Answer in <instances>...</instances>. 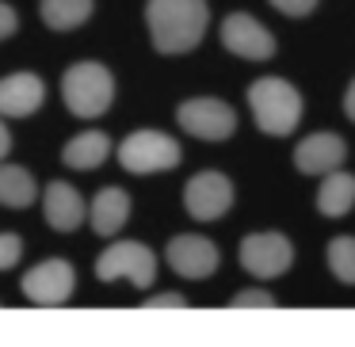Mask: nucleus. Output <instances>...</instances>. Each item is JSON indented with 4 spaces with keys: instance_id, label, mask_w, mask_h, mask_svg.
<instances>
[{
    "instance_id": "1",
    "label": "nucleus",
    "mask_w": 355,
    "mask_h": 347,
    "mask_svg": "<svg viewBox=\"0 0 355 347\" xmlns=\"http://www.w3.org/2000/svg\"><path fill=\"white\" fill-rule=\"evenodd\" d=\"M146 27L157 54H191L210 27L207 0H146Z\"/></svg>"
},
{
    "instance_id": "2",
    "label": "nucleus",
    "mask_w": 355,
    "mask_h": 347,
    "mask_svg": "<svg viewBox=\"0 0 355 347\" xmlns=\"http://www.w3.org/2000/svg\"><path fill=\"white\" fill-rule=\"evenodd\" d=\"M62 100L73 118H100L115 103V77L103 62H73L62 73Z\"/></svg>"
},
{
    "instance_id": "3",
    "label": "nucleus",
    "mask_w": 355,
    "mask_h": 347,
    "mask_svg": "<svg viewBox=\"0 0 355 347\" xmlns=\"http://www.w3.org/2000/svg\"><path fill=\"white\" fill-rule=\"evenodd\" d=\"M248 107L263 134L271 138H286L294 126L302 123V96L291 80L283 77H260L248 84Z\"/></svg>"
},
{
    "instance_id": "4",
    "label": "nucleus",
    "mask_w": 355,
    "mask_h": 347,
    "mask_svg": "<svg viewBox=\"0 0 355 347\" xmlns=\"http://www.w3.org/2000/svg\"><path fill=\"white\" fill-rule=\"evenodd\" d=\"M184 161V149L164 130H134L119 145V164L130 176H153V172H172Z\"/></svg>"
},
{
    "instance_id": "5",
    "label": "nucleus",
    "mask_w": 355,
    "mask_h": 347,
    "mask_svg": "<svg viewBox=\"0 0 355 347\" xmlns=\"http://www.w3.org/2000/svg\"><path fill=\"white\" fill-rule=\"evenodd\" d=\"M96 278L100 283L130 278L138 290H149L157 283V252L149 244H141V240H111L96 256Z\"/></svg>"
},
{
    "instance_id": "6",
    "label": "nucleus",
    "mask_w": 355,
    "mask_h": 347,
    "mask_svg": "<svg viewBox=\"0 0 355 347\" xmlns=\"http://www.w3.org/2000/svg\"><path fill=\"white\" fill-rule=\"evenodd\" d=\"M176 123L199 141H225L237 134V111L218 96H191L176 107Z\"/></svg>"
},
{
    "instance_id": "7",
    "label": "nucleus",
    "mask_w": 355,
    "mask_h": 347,
    "mask_svg": "<svg viewBox=\"0 0 355 347\" xmlns=\"http://www.w3.org/2000/svg\"><path fill=\"white\" fill-rule=\"evenodd\" d=\"M24 298L31 305H42V309H58L73 298L77 290V271H73L69 260L62 256H50V260H39L31 263V271H24Z\"/></svg>"
},
{
    "instance_id": "8",
    "label": "nucleus",
    "mask_w": 355,
    "mask_h": 347,
    "mask_svg": "<svg viewBox=\"0 0 355 347\" xmlns=\"http://www.w3.org/2000/svg\"><path fill=\"white\" fill-rule=\"evenodd\" d=\"M241 267L252 278H279L294 263V244L283 233H248L237 248Z\"/></svg>"
},
{
    "instance_id": "9",
    "label": "nucleus",
    "mask_w": 355,
    "mask_h": 347,
    "mask_svg": "<svg viewBox=\"0 0 355 347\" xmlns=\"http://www.w3.org/2000/svg\"><path fill=\"white\" fill-rule=\"evenodd\" d=\"M218 35H222V46L230 54L245 57V62H268V57H275V35L256 16H248V12H230L222 19V31Z\"/></svg>"
},
{
    "instance_id": "10",
    "label": "nucleus",
    "mask_w": 355,
    "mask_h": 347,
    "mask_svg": "<svg viewBox=\"0 0 355 347\" xmlns=\"http://www.w3.org/2000/svg\"><path fill=\"white\" fill-rule=\"evenodd\" d=\"M233 184L222 172H195L184 184V206L195 222H218L233 206Z\"/></svg>"
},
{
    "instance_id": "11",
    "label": "nucleus",
    "mask_w": 355,
    "mask_h": 347,
    "mask_svg": "<svg viewBox=\"0 0 355 347\" xmlns=\"http://www.w3.org/2000/svg\"><path fill=\"white\" fill-rule=\"evenodd\" d=\"M164 260L176 271L180 278H210L222 263L218 256V244L210 237H199V233H180V237L168 240L164 248Z\"/></svg>"
},
{
    "instance_id": "12",
    "label": "nucleus",
    "mask_w": 355,
    "mask_h": 347,
    "mask_svg": "<svg viewBox=\"0 0 355 347\" xmlns=\"http://www.w3.org/2000/svg\"><path fill=\"white\" fill-rule=\"evenodd\" d=\"M42 217L54 233H77L88 222V202L80 199V191L65 179H50L42 187Z\"/></svg>"
},
{
    "instance_id": "13",
    "label": "nucleus",
    "mask_w": 355,
    "mask_h": 347,
    "mask_svg": "<svg viewBox=\"0 0 355 347\" xmlns=\"http://www.w3.org/2000/svg\"><path fill=\"white\" fill-rule=\"evenodd\" d=\"M46 103V80L31 69L0 77V115L4 118H31Z\"/></svg>"
},
{
    "instance_id": "14",
    "label": "nucleus",
    "mask_w": 355,
    "mask_h": 347,
    "mask_svg": "<svg viewBox=\"0 0 355 347\" xmlns=\"http://www.w3.org/2000/svg\"><path fill=\"white\" fill-rule=\"evenodd\" d=\"M347 157V145L340 134L332 130H317L309 134V138L298 141V149H294V164H298L302 176H329V172H336L340 164H344Z\"/></svg>"
},
{
    "instance_id": "15",
    "label": "nucleus",
    "mask_w": 355,
    "mask_h": 347,
    "mask_svg": "<svg viewBox=\"0 0 355 347\" xmlns=\"http://www.w3.org/2000/svg\"><path fill=\"white\" fill-rule=\"evenodd\" d=\"M88 222H92L96 237H119L123 225L130 222V195L115 184L100 187L92 195V206H88Z\"/></svg>"
},
{
    "instance_id": "16",
    "label": "nucleus",
    "mask_w": 355,
    "mask_h": 347,
    "mask_svg": "<svg viewBox=\"0 0 355 347\" xmlns=\"http://www.w3.org/2000/svg\"><path fill=\"white\" fill-rule=\"evenodd\" d=\"M111 138L103 130H85V134H73L69 141L62 145V164H69L73 172H92L100 168L103 161L111 157Z\"/></svg>"
},
{
    "instance_id": "17",
    "label": "nucleus",
    "mask_w": 355,
    "mask_h": 347,
    "mask_svg": "<svg viewBox=\"0 0 355 347\" xmlns=\"http://www.w3.org/2000/svg\"><path fill=\"white\" fill-rule=\"evenodd\" d=\"M42 199L39 179L24 164H4L0 161V206L4 210H27Z\"/></svg>"
},
{
    "instance_id": "18",
    "label": "nucleus",
    "mask_w": 355,
    "mask_h": 347,
    "mask_svg": "<svg viewBox=\"0 0 355 347\" xmlns=\"http://www.w3.org/2000/svg\"><path fill=\"white\" fill-rule=\"evenodd\" d=\"M96 0H39V19L50 31H77L92 19Z\"/></svg>"
},
{
    "instance_id": "19",
    "label": "nucleus",
    "mask_w": 355,
    "mask_h": 347,
    "mask_svg": "<svg viewBox=\"0 0 355 347\" xmlns=\"http://www.w3.org/2000/svg\"><path fill=\"white\" fill-rule=\"evenodd\" d=\"M355 206V176L352 172H329L321 179V191H317V210L324 217H344Z\"/></svg>"
},
{
    "instance_id": "20",
    "label": "nucleus",
    "mask_w": 355,
    "mask_h": 347,
    "mask_svg": "<svg viewBox=\"0 0 355 347\" xmlns=\"http://www.w3.org/2000/svg\"><path fill=\"white\" fill-rule=\"evenodd\" d=\"M329 271L340 283L355 286V237H332L329 240Z\"/></svg>"
},
{
    "instance_id": "21",
    "label": "nucleus",
    "mask_w": 355,
    "mask_h": 347,
    "mask_svg": "<svg viewBox=\"0 0 355 347\" xmlns=\"http://www.w3.org/2000/svg\"><path fill=\"white\" fill-rule=\"evenodd\" d=\"M24 260V237L19 233H0V271H12Z\"/></svg>"
},
{
    "instance_id": "22",
    "label": "nucleus",
    "mask_w": 355,
    "mask_h": 347,
    "mask_svg": "<svg viewBox=\"0 0 355 347\" xmlns=\"http://www.w3.org/2000/svg\"><path fill=\"white\" fill-rule=\"evenodd\" d=\"M230 305L233 309H271V305H275V298H271L268 290H241V294H233V298H230Z\"/></svg>"
},
{
    "instance_id": "23",
    "label": "nucleus",
    "mask_w": 355,
    "mask_h": 347,
    "mask_svg": "<svg viewBox=\"0 0 355 347\" xmlns=\"http://www.w3.org/2000/svg\"><path fill=\"white\" fill-rule=\"evenodd\" d=\"M19 31V12L12 8L8 0H0V42H8Z\"/></svg>"
},
{
    "instance_id": "24",
    "label": "nucleus",
    "mask_w": 355,
    "mask_h": 347,
    "mask_svg": "<svg viewBox=\"0 0 355 347\" xmlns=\"http://www.w3.org/2000/svg\"><path fill=\"white\" fill-rule=\"evenodd\" d=\"M141 305L146 309H187V298L184 294H149Z\"/></svg>"
},
{
    "instance_id": "25",
    "label": "nucleus",
    "mask_w": 355,
    "mask_h": 347,
    "mask_svg": "<svg viewBox=\"0 0 355 347\" xmlns=\"http://www.w3.org/2000/svg\"><path fill=\"white\" fill-rule=\"evenodd\" d=\"M317 0H271V8H279L283 16H309Z\"/></svg>"
},
{
    "instance_id": "26",
    "label": "nucleus",
    "mask_w": 355,
    "mask_h": 347,
    "mask_svg": "<svg viewBox=\"0 0 355 347\" xmlns=\"http://www.w3.org/2000/svg\"><path fill=\"white\" fill-rule=\"evenodd\" d=\"M12 153V130H8V123H4V115H0V161Z\"/></svg>"
},
{
    "instance_id": "27",
    "label": "nucleus",
    "mask_w": 355,
    "mask_h": 347,
    "mask_svg": "<svg viewBox=\"0 0 355 347\" xmlns=\"http://www.w3.org/2000/svg\"><path fill=\"white\" fill-rule=\"evenodd\" d=\"M344 115L355 123V77H352V84H347V92H344Z\"/></svg>"
}]
</instances>
